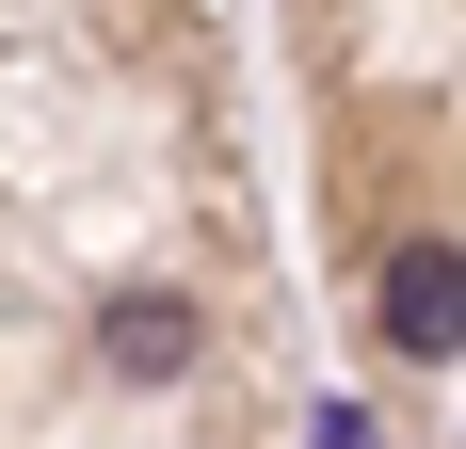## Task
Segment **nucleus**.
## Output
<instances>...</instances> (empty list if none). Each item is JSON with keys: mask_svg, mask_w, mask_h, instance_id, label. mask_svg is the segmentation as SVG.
Here are the masks:
<instances>
[{"mask_svg": "<svg viewBox=\"0 0 466 449\" xmlns=\"http://www.w3.org/2000/svg\"><path fill=\"white\" fill-rule=\"evenodd\" d=\"M96 354L129 369V385H161V369H193V305H177V289H129V305L96 321Z\"/></svg>", "mask_w": 466, "mask_h": 449, "instance_id": "nucleus-2", "label": "nucleus"}, {"mask_svg": "<svg viewBox=\"0 0 466 449\" xmlns=\"http://www.w3.org/2000/svg\"><path fill=\"white\" fill-rule=\"evenodd\" d=\"M322 449H370V417H322Z\"/></svg>", "mask_w": 466, "mask_h": 449, "instance_id": "nucleus-3", "label": "nucleus"}, {"mask_svg": "<svg viewBox=\"0 0 466 449\" xmlns=\"http://www.w3.org/2000/svg\"><path fill=\"white\" fill-rule=\"evenodd\" d=\"M370 321H386V354H466V257H451V241H402Z\"/></svg>", "mask_w": 466, "mask_h": 449, "instance_id": "nucleus-1", "label": "nucleus"}]
</instances>
